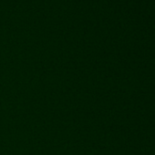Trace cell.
Instances as JSON below:
<instances>
[]
</instances>
